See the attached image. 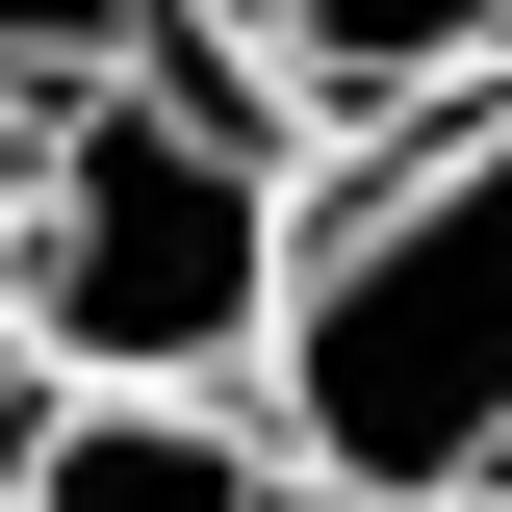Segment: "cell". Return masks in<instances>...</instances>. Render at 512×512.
<instances>
[{
    "instance_id": "1",
    "label": "cell",
    "mask_w": 512,
    "mask_h": 512,
    "mask_svg": "<svg viewBox=\"0 0 512 512\" xmlns=\"http://www.w3.org/2000/svg\"><path fill=\"white\" fill-rule=\"evenodd\" d=\"M256 436L308 512H512V103L308 154V231L256 308Z\"/></svg>"
},
{
    "instance_id": "2",
    "label": "cell",
    "mask_w": 512,
    "mask_h": 512,
    "mask_svg": "<svg viewBox=\"0 0 512 512\" xmlns=\"http://www.w3.org/2000/svg\"><path fill=\"white\" fill-rule=\"evenodd\" d=\"M308 231V128L231 26H180L103 103H26V205H0V384H256Z\"/></svg>"
},
{
    "instance_id": "3",
    "label": "cell",
    "mask_w": 512,
    "mask_h": 512,
    "mask_svg": "<svg viewBox=\"0 0 512 512\" xmlns=\"http://www.w3.org/2000/svg\"><path fill=\"white\" fill-rule=\"evenodd\" d=\"M0 512H308L256 384H26L0 410Z\"/></svg>"
},
{
    "instance_id": "4",
    "label": "cell",
    "mask_w": 512,
    "mask_h": 512,
    "mask_svg": "<svg viewBox=\"0 0 512 512\" xmlns=\"http://www.w3.org/2000/svg\"><path fill=\"white\" fill-rule=\"evenodd\" d=\"M231 52L282 77V128H436L512 103V0H231Z\"/></svg>"
},
{
    "instance_id": "5",
    "label": "cell",
    "mask_w": 512,
    "mask_h": 512,
    "mask_svg": "<svg viewBox=\"0 0 512 512\" xmlns=\"http://www.w3.org/2000/svg\"><path fill=\"white\" fill-rule=\"evenodd\" d=\"M180 26H231V0H0V103H103V77H154Z\"/></svg>"
},
{
    "instance_id": "6",
    "label": "cell",
    "mask_w": 512,
    "mask_h": 512,
    "mask_svg": "<svg viewBox=\"0 0 512 512\" xmlns=\"http://www.w3.org/2000/svg\"><path fill=\"white\" fill-rule=\"evenodd\" d=\"M0 205H26V103H0Z\"/></svg>"
}]
</instances>
